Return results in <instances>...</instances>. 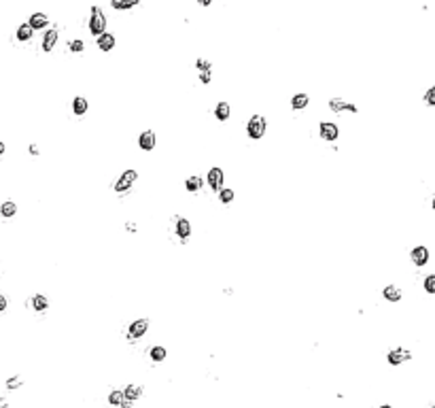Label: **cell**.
Returning <instances> with one entry per match:
<instances>
[{"label": "cell", "mask_w": 435, "mask_h": 408, "mask_svg": "<svg viewBox=\"0 0 435 408\" xmlns=\"http://www.w3.org/2000/svg\"><path fill=\"white\" fill-rule=\"evenodd\" d=\"M246 132L251 138H261L263 132H266V119L261 115H255L248 119V126H246Z\"/></svg>", "instance_id": "2"}, {"label": "cell", "mask_w": 435, "mask_h": 408, "mask_svg": "<svg viewBox=\"0 0 435 408\" xmlns=\"http://www.w3.org/2000/svg\"><path fill=\"white\" fill-rule=\"evenodd\" d=\"M121 408H132V402H127V400H123V402H121Z\"/></svg>", "instance_id": "35"}, {"label": "cell", "mask_w": 435, "mask_h": 408, "mask_svg": "<svg viewBox=\"0 0 435 408\" xmlns=\"http://www.w3.org/2000/svg\"><path fill=\"white\" fill-rule=\"evenodd\" d=\"M32 306H34V309H37L39 313H42V311L47 309V298H45V296H34Z\"/></svg>", "instance_id": "23"}, {"label": "cell", "mask_w": 435, "mask_h": 408, "mask_svg": "<svg viewBox=\"0 0 435 408\" xmlns=\"http://www.w3.org/2000/svg\"><path fill=\"white\" fill-rule=\"evenodd\" d=\"M4 153V142H0V155Z\"/></svg>", "instance_id": "37"}, {"label": "cell", "mask_w": 435, "mask_h": 408, "mask_svg": "<svg viewBox=\"0 0 435 408\" xmlns=\"http://www.w3.org/2000/svg\"><path fill=\"white\" fill-rule=\"evenodd\" d=\"M98 47L102 49V51H113V47H115V37L109 34V32L100 34V37H98Z\"/></svg>", "instance_id": "9"}, {"label": "cell", "mask_w": 435, "mask_h": 408, "mask_svg": "<svg viewBox=\"0 0 435 408\" xmlns=\"http://www.w3.org/2000/svg\"><path fill=\"white\" fill-rule=\"evenodd\" d=\"M73 111H75V115H83V113L87 111V100H85V98H75Z\"/></svg>", "instance_id": "18"}, {"label": "cell", "mask_w": 435, "mask_h": 408, "mask_svg": "<svg viewBox=\"0 0 435 408\" xmlns=\"http://www.w3.org/2000/svg\"><path fill=\"white\" fill-rule=\"evenodd\" d=\"M6 309V298L4 296H0V313H2Z\"/></svg>", "instance_id": "33"}, {"label": "cell", "mask_w": 435, "mask_h": 408, "mask_svg": "<svg viewBox=\"0 0 435 408\" xmlns=\"http://www.w3.org/2000/svg\"><path fill=\"white\" fill-rule=\"evenodd\" d=\"M138 145H140V149H145V151H151V149L155 147V134L153 132H142L140 134V138H138Z\"/></svg>", "instance_id": "10"}, {"label": "cell", "mask_w": 435, "mask_h": 408, "mask_svg": "<svg viewBox=\"0 0 435 408\" xmlns=\"http://www.w3.org/2000/svg\"><path fill=\"white\" fill-rule=\"evenodd\" d=\"M176 234L181 236V240H187V238H189V234H191V226H189V221H187V219H178V224H176Z\"/></svg>", "instance_id": "15"}, {"label": "cell", "mask_w": 435, "mask_h": 408, "mask_svg": "<svg viewBox=\"0 0 435 408\" xmlns=\"http://www.w3.org/2000/svg\"><path fill=\"white\" fill-rule=\"evenodd\" d=\"M30 151H32V155H39V147H37V145H32V147H30Z\"/></svg>", "instance_id": "36"}, {"label": "cell", "mask_w": 435, "mask_h": 408, "mask_svg": "<svg viewBox=\"0 0 435 408\" xmlns=\"http://www.w3.org/2000/svg\"><path fill=\"white\" fill-rule=\"evenodd\" d=\"M185 187H187L189 191H198L199 187H202V179H199V177H189L187 183H185Z\"/></svg>", "instance_id": "20"}, {"label": "cell", "mask_w": 435, "mask_h": 408, "mask_svg": "<svg viewBox=\"0 0 435 408\" xmlns=\"http://www.w3.org/2000/svg\"><path fill=\"white\" fill-rule=\"evenodd\" d=\"M234 200V191L232 189H221V202L223 204H232Z\"/></svg>", "instance_id": "26"}, {"label": "cell", "mask_w": 435, "mask_h": 408, "mask_svg": "<svg viewBox=\"0 0 435 408\" xmlns=\"http://www.w3.org/2000/svg\"><path fill=\"white\" fill-rule=\"evenodd\" d=\"M425 100H427V104H429V106H433V88L427 91V98H425Z\"/></svg>", "instance_id": "32"}, {"label": "cell", "mask_w": 435, "mask_h": 408, "mask_svg": "<svg viewBox=\"0 0 435 408\" xmlns=\"http://www.w3.org/2000/svg\"><path fill=\"white\" fill-rule=\"evenodd\" d=\"M149 330V321L147 319H138V321H134V323L130 325V332H127V336H130L132 340H136V338H140L142 334H145Z\"/></svg>", "instance_id": "4"}, {"label": "cell", "mask_w": 435, "mask_h": 408, "mask_svg": "<svg viewBox=\"0 0 435 408\" xmlns=\"http://www.w3.org/2000/svg\"><path fill=\"white\" fill-rule=\"evenodd\" d=\"M30 37H32V28L28 26V24L19 26V30H17V39H19V41H28Z\"/></svg>", "instance_id": "22"}, {"label": "cell", "mask_w": 435, "mask_h": 408, "mask_svg": "<svg viewBox=\"0 0 435 408\" xmlns=\"http://www.w3.org/2000/svg\"><path fill=\"white\" fill-rule=\"evenodd\" d=\"M410 351H403V349H395V351H391L389 353V363L391 366H399L401 362H405V360H410Z\"/></svg>", "instance_id": "7"}, {"label": "cell", "mask_w": 435, "mask_h": 408, "mask_svg": "<svg viewBox=\"0 0 435 408\" xmlns=\"http://www.w3.org/2000/svg\"><path fill=\"white\" fill-rule=\"evenodd\" d=\"M384 298L389 300V302H399L401 300V289H397L395 285H389V287H384Z\"/></svg>", "instance_id": "16"}, {"label": "cell", "mask_w": 435, "mask_h": 408, "mask_svg": "<svg viewBox=\"0 0 435 408\" xmlns=\"http://www.w3.org/2000/svg\"><path fill=\"white\" fill-rule=\"evenodd\" d=\"M132 6H136V2H117V0H113V9H132Z\"/></svg>", "instance_id": "28"}, {"label": "cell", "mask_w": 435, "mask_h": 408, "mask_svg": "<svg viewBox=\"0 0 435 408\" xmlns=\"http://www.w3.org/2000/svg\"><path fill=\"white\" fill-rule=\"evenodd\" d=\"M230 113H232V106L227 104V102H219V106L215 109V115H217V119H221V121H225L227 117H230Z\"/></svg>", "instance_id": "17"}, {"label": "cell", "mask_w": 435, "mask_h": 408, "mask_svg": "<svg viewBox=\"0 0 435 408\" xmlns=\"http://www.w3.org/2000/svg\"><path fill=\"white\" fill-rule=\"evenodd\" d=\"M70 49H73V51H77V53L83 51V41H73V43H70Z\"/></svg>", "instance_id": "30"}, {"label": "cell", "mask_w": 435, "mask_h": 408, "mask_svg": "<svg viewBox=\"0 0 435 408\" xmlns=\"http://www.w3.org/2000/svg\"><path fill=\"white\" fill-rule=\"evenodd\" d=\"M138 179V175H136V170H125L123 175H121V179L115 183V189L119 191V194H123L125 189H130L132 185H134V181Z\"/></svg>", "instance_id": "3"}, {"label": "cell", "mask_w": 435, "mask_h": 408, "mask_svg": "<svg viewBox=\"0 0 435 408\" xmlns=\"http://www.w3.org/2000/svg\"><path fill=\"white\" fill-rule=\"evenodd\" d=\"M380 408H391V406H380Z\"/></svg>", "instance_id": "38"}, {"label": "cell", "mask_w": 435, "mask_h": 408, "mask_svg": "<svg viewBox=\"0 0 435 408\" xmlns=\"http://www.w3.org/2000/svg\"><path fill=\"white\" fill-rule=\"evenodd\" d=\"M329 109L336 111V113H340V111H353V113H356V106H355V104L344 102V100H338V98L329 102Z\"/></svg>", "instance_id": "12"}, {"label": "cell", "mask_w": 435, "mask_h": 408, "mask_svg": "<svg viewBox=\"0 0 435 408\" xmlns=\"http://www.w3.org/2000/svg\"><path fill=\"white\" fill-rule=\"evenodd\" d=\"M151 357H153V362H163V357H166V349H163V347H153L151 349Z\"/></svg>", "instance_id": "24"}, {"label": "cell", "mask_w": 435, "mask_h": 408, "mask_svg": "<svg viewBox=\"0 0 435 408\" xmlns=\"http://www.w3.org/2000/svg\"><path fill=\"white\" fill-rule=\"evenodd\" d=\"M0 213H2L4 217H13V215L17 213V206L13 204V202H4L2 206H0Z\"/></svg>", "instance_id": "21"}, {"label": "cell", "mask_w": 435, "mask_h": 408, "mask_svg": "<svg viewBox=\"0 0 435 408\" xmlns=\"http://www.w3.org/2000/svg\"><path fill=\"white\" fill-rule=\"evenodd\" d=\"M121 393H123V400L132 402V400H136V398L142 396V387H138V385H127L125 391H121Z\"/></svg>", "instance_id": "14"}, {"label": "cell", "mask_w": 435, "mask_h": 408, "mask_svg": "<svg viewBox=\"0 0 435 408\" xmlns=\"http://www.w3.org/2000/svg\"><path fill=\"white\" fill-rule=\"evenodd\" d=\"M32 28V30H42V28L47 26V15L45 13H34V15L30 17V24H28Z\"/></svg>", "instance_id": "13"}, {"label": "cell", "mask_w": 435, "mask_h": 408, "mask_svg": "<svg viewBox=\"0 0 435 408\" xmlns=\"http://www.w3.org/2000/svg\"><path fill=\"white\" fill-rule=\"evenodd\" d=\"M198 68H202V73H210V62L208 60H198Z\"/></svg>", "instance_id": "29"}, {"label": "cell", "mask_w": 435, "mask_h": 408, "mask_svg": "<svg viewBox=\"0 0 435 408\" xmlns=\"http://www.w3.org/2000/svg\"><path fill=\"white\" fill-rule=\"evenodd\" d=\"M199 79H202V83H210V73H202Z\"/></svg>", "instance_id": "34"}, {"label": "cell", "mask_w": 435, "mask_h": 408, "mask_svg": "<svg viewBox=\"0 0 435 408\" xmlns=\"http://www.w3.org/2000/svg\"><path fill=\"white\" fill-rule=\"evenodd\" d=\"M412 262H414L416 266H425V264L429 262V249H427V247L412 249Z\"/></svg>", "instance_id": "5"}, {"label": "cell", "mask_w": 435, "mask_h": 408, "mask_svg": "<svg viewBox=\"0 0 435 408\" xmlns=\"http://www.w3.org/2000/svg\"><path fill=\"white\" fill-rule=\"evenodd\" d=\"M320 136H323L325 140H336V138H338V126H336V124H329V121L320 124Z\"/></svg>", "instance_id": "8"}, {"label": "cell", "mask_w": 435, "mask_h": 408, "mask_svg": "<svg viewBox=\"0 0 435 408\" xmlns=\"http://www.w3.org/2000/svg\"><path fill=\"white\" fill-rule=\"evenodd\" d=\"M55 41H58V30H47L42 37V51H51Z\"/></svg>", "instance_id": "11"}, {"label": "cell", "mask_w": 435, "mask_h": 408, "mask_svg": "<svg viewBox=\"0 0 435 408\" xmlns=\"http://www.w3.org/2000/svg\"><path fill=\"white\" fill-rule=\"evenodd\" d=\"M89 30H91V34H104V30H106V17H104V13H102V9L100 6H94L91 9V19H89Z\"/></svg>", "instance_id": "1"}, {"label": "cell", "mask_w": 435, "mask_h": 408, "mask_svg": "<svg viewBox=\"0 0 435 408\" xmlns=\"http://www.w3.org/2000/svg\"><path fill=\"white\" fill-rule=\"evenodd\" d=\"M109 402L113 406H121V402H123V393H121V391H113L109 396Z\"/></svg>", "instance_id": "25"}, {"label": "cell", "mask_w": 435, "mask_h": 408, "mask_svg": "<svg viewBox=\"0 0 435 408\" xmlns=\"http://www.w3.org/2000/svg\"><path fill=\"white\" fill-rule=\"evenodd\" d=\"M306 104H308V96L306 94H297V96H293V100H291V106H293V109H304Z\"/></svg>", "instance_id": "19"}, {"label": "cell", "mask_w": 435, "mask_h": 408, "mask_svg": "<svg viewBox=\"0 0 435 408\" xmlns=\"http://www.w3.org/2000/svg\"><path fill=\"white\" fill-rule=\"evenodd\" d=\"M425 289H427V293H435V276H433V274L427 276V281H425Z\"/></svg>", "instance_id": "27"}, {"label": "cell", "mask_w": 435, "mask_h": 408, "mask_svg": "<svg viewBox=\"0 0 435 408\" xmlns=\"http://www.w3.org/2000/svg\"><path fill=\"white\" fill-rule=\"evenodd\" d=\"M208 185L212 189H223V170L212 168L208 173Z\"/></svg>", "instance_id": "6"}, {"label": "cell", "mask_w": 435, "mask_h": 408, "mask_svg": "<svg viewBox=\"0 0 435 408\" xmlns=\"http://www.w3.org/2000/svg\"><path fill=\"white\" fill-rule=\"evenodd\" d=\"M19 385H21L19 378H9V381H6V387L9 389H15V387H19Z\"/></svg>", "instance_id": "31"}]
</instances>
